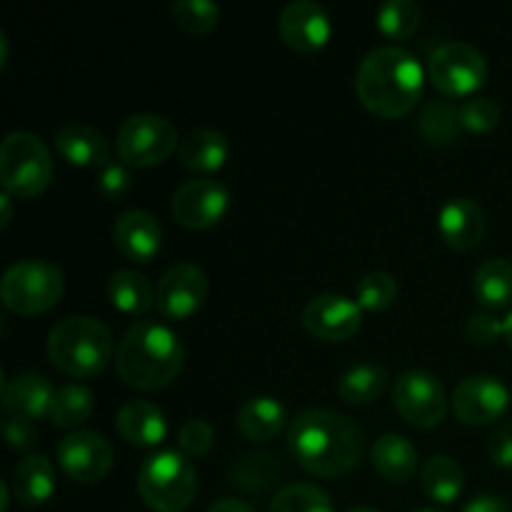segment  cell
Here are the masks:
<instances>
[{
	"label": "cell",
	"instance_id": "6da1fadb",
	"mask_svg": "<svg viewBox=\"0 0 512 512\" xmlns=\"http://www.w3.org/2000/svg\"><path fill=\"white\" fill-rule=\"evenodd\" d=\"M363 430L325 408L303 410L288 428V450L300 468L318 478H340L363 458Z\"/></svg>",
	"mask_w": 512,
	"mask_h": 512
},
{
	"label": "cell",
	"instance_id": "7a4b0ae2",
	"mask_svg": "<svg viewBox=\"0 0 512 512\" xmlns=\"http://www.w3.org/2000/svg\"><path fill=\"white\" fill-rule=\"evenodd\" d=\"M425 88V70L410 50L400 45L375 48L360 60L355 93L370 113L385 120L408 115Z\"/></svg>",
	"mask_w": 512,
	"mask_h": 512
},
{
	"label": "cell",
	"instance_id": "3957f363",
	"mask_svg": "<svg viewBox=\"0 0 512 512\" xmlns=\"http://www.w3.org/2000/svg\"><path fill=\"white\" fill-rule=\"evenodd\" d=\"M183 360V343L168 325L138 320L120 340L115 370L128 388L153 393L178 378Z\"/></svg>",
	"mask_w": 512,
	"mask_h": 512
},
{
	"label": "cell",
	"instance_id": "277c9868",
	"mask_svg": "<svg viewBox=\"0 0 512 512\" xmlns=\"http://www.w3.org/2000/svg\"><path fill=\"white\" fill-rule=\"evenodd\" d=\"M48 355L53 365L73 378H95L113 355V335L108 325L88 315L65 318L50 330Z\"/></svg>",
	"mask_w": 512,
	"mask_h": 512
},
{
	"label": "cell",
	"instance_id": "5b68a950",
	"mask_svg": "<svg viewBox=\"0 0 512 512\" xmlns=\"http://www.w3.org/2000/svg\"><path fill=\"white\" fill-rule=\"evenodd\" d=\"M138 493L155 512H183L198 495V473L178 450L155 453L140 465Z\"/></svg>",
	"mask_w": 512,
	"mask_h": 512
},
{
	"label": "cell",
	"instance_id": "8992f818",
	"mask_svg": "<svg viewBox=\"0 0 512 512\" xmlns=\"http://www.w3.org/2000/svg\"><path fill=\"white\" fill-rule=\"evenodd\" d=\"M53 155L33 133L15 130L0 145V183L13 198H35L53 180Z\"/></svg>",
	"mask_w": 512,
	"mask_h": 512
},
{
	"label": "cell",
	"instance_id": "52a82bcc",
	"mask_svg": "<svg viewBox=\"0 0 512 512\" xmlns=\"http://www.w3.org/2000/svg\"><path fill=\"white\" fill-rule=\"evenodd\" d=\"M63 290V270L48 260H20L5 270L0 283L5 308L25 318L55 308V303L63 298Z\"/></svg>",
	"mask_w": 512,
	"mask_h": 512
},
{
	"label": "cell",
	"instance_id": "ba28073f",
	"mask_svg": "<svg viewBox=\"0 0 512 512\" xmlns=\"http://www.w3.org/2000/svg\"><path fill=\"white\" fill-rule=\"evenodd\" d=\"M178 148V130L163 115L135 113L118 128V155L128 168H153Z\"/></svg>",
	"mask_w": 512,
	"mask_h": 512
},
{
	"label": "cell",
	"instance_id": "9c48e42d",
	"mask_svg": "<svg viewBox=\"0 0 512 512\" xmlns=\"http://www.w3.org/2000/svg\"><path fill=\"white\" fill-rule=\"evenodd\" d=\"M428 78L433 80L440 93L450 95V98L473 95L488 80V63L478 48L460 43V40H450V43L438 45L430 55Z\"/></svg>",
	"mask_w": 512,
	"mask_h": 512
},
{
	"label": "cell",
	"instance_id": "30bf717a",
	"mask_svg": "<svg viewBox=\"0 0 512 512\" xmlns=\"http://www.w3.org/2000/svg\"><path fill=\"white\" fill-rule=\"evenodd\" d=\"M393 403L408 425L433 430L448 415V395L443 383L425 370H408L393 385Z\"/></svg>",
	"mask_w": 512,
	"mask_h": 512
},
{
	"label": "cell",
	"instance_id": "8fae6325",
	"mask_svg": "<svg viewBox=\"0 0 512 512\" xmlns=\"http://www.w3.org/2000/svg\"><path fill=\"white\" fill-rule=\"evenodd\" d=\"M208 298V275L195 263H178L165 270L155 288V308L168 320H188Z\"/></svg>",
	"mask_w": 512,
	"mask_h": 512
},
{
	"label": "cell",
	"instance_id": "7c38bea8",
	"mask_svg": "<svg viewBox=\"0 0 512 512\" xmlns=\"http://www.w3.org/2000/svg\"><path fill=\"white\" fill-rule=\"evenodd\" d=\"M228 203V188L220 180L195 178L175 190L173 218L188 230H208L223 220Z\"/></svg>",
	"mask_w": 512,
	"mask_h": 512
},
{
	"label": "cell",
	"instance_id": "4fadbf2b",
	"mask_svg": "<svg viewBox=\"0 0 512 512\" xmlns=\"http://www.w3.org/2000/svg\"><path fill=\"white\" fill-rule=\"evenodd\" d=\"M510 393L493 375H470L453 390L450 408L465 425H490L508 410Z\"/></svg>",
	"mask_w": 512,
	"mask_h": 512
},
{
	"label": "cell",
	"instance_id": "5bb4252c",
	"mask_svg": "<svg viewBox=\"0 0 512 512\" xmlns=\"http://www.w3.org/2000/svg\"><path fill=\"white\" fill-rule=\"evenodd\" d=\"M58 460L63 473L75 483H98L113 468V448L103 435L93 430H78L60 440Z\"/></svg>",
	"mask_w": 512,
	"mask_h": 512
},
{
	"label": "cell",
	"instance_id": "9a60e30c",
	"mask_svg": "<svg viewBox=\"0 0 512 512\" xmlns=\"http://www.w3.org/2000/svg\"><path fill=\"white\" fill-rule=\"evenodd\" d=\"M303 325L313 338L340 343L353 338L363 325V308L343 295H318L303 310Z\"/></svg>",
	"mask_w": 512,
	"mask_h": 512
},
{
	"label": "cell",
	"instance_id": "2e32d148",
	"mask_svg": "<svg viewBox=\"0 0 512 512\" xmlns=\"http://www.w3.org/2000/svg\"><path fill=\"white\" fill-rule=\"evenodd\" d=\"M280 38L298 53H318L330 40V18L323 5L313 0H293L280 10Z\"/></svg>",
	"mask_w": 512,
	"mask_h": 512
},
{
	"label": "cell",
	"instance_id": "e0dca14e",
	"mask_svg": "<svg viewBox=\"0 0 512 512\" xmlns=\"http://www.w3.org/2000/svg\"><path fill=\"white\" fill-rule=\"evenodd\" d=\"M115 248L133 263H153L163 248V228L148 210H128L115 220Z\"/></svg>",
	"mask_w": 512,
	"mask_h": 512
},
{
	"label": "cell",
	"instance_id": "ac0fdd59",
	"mask_svg": "<svg viewBox=\"0 0 512 512\" xmlns=\"http://www.w3.org/2000/svg\"><path fill=\"white\" fill-rule=\"evenodd\" d=\"M438 230L453 250L468 253L478 248L488 230L485 210L473 198H453L443 205L438 215Z\"/></svg>",
	"mask_w": 512,
	"mask_h": 512
},
{
	"label": "cell",
	"instance_id": "d6986e66",
	"mask_svg": "<svg viewBox=\"0 0 512 512\" xmlns=\"http://www.w3.org/2000/svg\"><path fill=\"white\" fill-rule=\"evenodd\" d=\"M55 388L45 375L23 373L10 383H3V410L5 418H18L35 423L48 415Z\"/></svg>",
	"mask_w": 512,
	"mask_h": 512
},
{
	"label": "cell",
	"instance_id": "ffe728a7",
	"mask_svg": "<svg viewBox=\"0 0 512 512\" xmlns=\"http://www.w3.org/2000/svg\"><path fill=\"white\" fill-rule=\"evenodd\" d=\"M118 433L135 448H155L165 440L168 420L163 410L150 400H130L118 413Z\"/></svg>",
	"mask_w": 512,
	"mask_h": 512
},
{
	"label": "cell",
	"instance_id": "44dd1931",
	"mask_svg": "<svg viewBox=\"0 0 512 512\" xmlns=\"http://www.w3.org/2000/svg\"><path fill=\"white\" fill-rule=\"evenodd\" d=\"M55 148L70 165H80V168L100 170L110 160L105 135L95 130L93 125L85 123H70L60 128L58 135H55Z\"/></svg>",
	"mask_w": 512,
	"mask_h": 512
},
{
	"label": "cell",
	"instance_id": "7402d4cb",
	"mask_svg": "<svg viewBox=\"0 0 512 512\" xmlns=\"http://www.w3.org/2000/svg\"><path fill=\"white\" fill-rule=\"evenodd\" d=\"M13 498L23 508H40L55 493V468L45 455H28L13 473Z\"/></svg>",
	"mask_w": 512,
	"mask_h": 512
},
{
	"label": "cell",
	"instance_id": "603a6c76",
	"mask_svg": "<svg viewBox=\"0 0 512 512\" xmlns=\"http://www.w3.org/2000/svg\"><path fill=\"white\" fill-rule=\"evenodd\" d=\"M370 460L388 483H408L418 473V450L408 438L398 433H388L375 440Z\"/></svg>",
	"mask_w": 512,
	"mask_h": 512
},
{
	"label": "cell",
	"instance_id": "cb8c5ba5",
	"mask_svg": "<svg viewBox=\"0 0 512 512\" xmlns=\"http://www.w3.org/2000/svg\"><path fill=\"white\" fill-rule=\"evenodd\" d=\"M285 423H288L285 408L268 395L245 400L238 410V430L250 443H270L283 433Z\"/></svg>",
	"mask_w": 512,
	"mask_h": 512
},
{
	"label": "cell",
	"instance_id": "d4e9b609",
	"mask_svg": "<svg viewBox=\"0 0 512 512\" xmlns=\"http://www.w3.org/2000/svg\"><path fill=\"white\" fill-rule=\"evenodd\" d=\"M230 155L228 138L218 130L200 128L193 133L185 135L180 140L178 148V160L183 168L193 170V173H213L225 165Z\"/></svg>",
	"mask_w": 512,
	"mask_h": 512
},
{
	"label": "cell",
	"instance_id": "484cf974",
	"mask_svg": "<svg viewBox=\"0 0 512 512\" xmlns=\"http://www.w3.org/2000/svg\"><path fill=\"white\" fill-rule=\"evenodd\" d=\"M285 473V465L273 453H248L235 460L230 470V483L248 495H260L273 488Z\"/></svg>",
	"mask_w": 512,
	"mask_h": 512
},
{
	"label": "cell",
	"instance_id": "4316f807",
	"mask_svg": "<svg viewBox=\"0 0 512 512\" xmlns=\"http://www.w3.org/2000/svg\"><path fill=\"white\" fill-rule=\"evenodd\" d=\"M418 130L425 138V143L435 145V148H448L463 133L460 108L453 100H430L420 110Z\"/></svg>",
	"mask_w": 512,
	"mask_h": 512
},
{
	"label": "cell",
	"instance_id": "83f0119b",
	"mask_svg": "<svg viewBox=\"0 0 512 512\" xmlns=\"http://www.w3.org/2000/svg\"><path fill=\"white\" fill-rule=\"evenodd\" d=\"M473 293L478 303L490 310H503L512 303V263L505 258H490L475 270Z\"/></svg>",
	"mask_w": 512,
	"mask_h": 512
},
{
	"label": "cell",
	"instance_id": "f1b7e54d",
	"mask_svg": "<svg viewBox=\"0 0 512 512\" xmlns=\"http://www.w3.org/2000/svg\"><path fill=\"white\" fill-rule=\"evenodd\" d=\"M420 480H423V490L428 493V498L440 505H450L463 493L465 473L458 460H453L450 455H433L423 465Z\"/></svg>",
	"mask_w": 512,
	"mask_h": 512
},
{
	"label": "cell",
	"instance_id": "f546056e",
	"mask_svg": "<svg viewBox=\"0 0 512 512\" xmlns=\"http://www.w3.org/2000/svg\"><path fill=\"white\" fill-rule=\"evenodd\" d=\"M110 303L125 315H143L155 305L153 288L138 270H118L108 280Z\"/></svg>",
	"mask_w": 512,
	"mask_h": 512
},
{
	"label": "cell",
	"instance_id": "4dcf8cb0",
	"mask_svg": "<svg viewBox=\"0 0 512 512\" xmlns=\"http://www.w3.org/2000/svg\"><path fill=\"white\" fill-rule=\"evenodd\" d=\"M95 408V398L85 385H60L55 388L53 400H50L48 418L53 420V425L65 430L80 428L85 420H90Z\"/></svg>",
	"mask_w": 512,
	"mask_h": 512
},
{
	"label": "cell",
	"instance_id": "1f68e13d",
	"mask_svg": "<svg viewBox=\"0 0 512 512\" xmlns=\"http://www.w3.org/2000/svg\"><path fill=\"white\" fill-rule=\"evenodd\" d=\"M385 385H388V370L373 363H358L343 373L338 395L348 405H368L383 395Z\"/></svg>",
	"mask_w": 512,
	"mask_h": 512
},
{
	"label": "cell",
	"instance_id": "d6a6232c",
	"mask_svg": "<svg viewBox=\"0 0 512 512\" xmlns=\"http://www.w3.org/2000/svg\"><path fill=\"white\" fill-rule=\"evenodd\" d=\"M268 512H333V503L318 485L290 483L275 495Z\"/></svg>",
	"mask_w": 512,
	"mask_h": 512
},
{
	"label": "cell",
	"instance_id": "836d02e7",
	"mask_svg": "<svg viewBox=\"0 0 512 512\" xmlns=\"http://www.w3.org/2000/svg\"><path fill=\"white\" fill-rule=\"evenodd\" d=\"M423 10L413 0H388L378 8V30L390 40H408L418 30Z\"/></svg>",
	"mask_w": 512,
	"mask_h": 512
},
{
	"label": "cell",
	"instance_id": "e575fe53",
	"mask_svg": "<svg viewBox=\"0 0 512 512\" xmlns=\"http://www.w3.org/2000/svg\"><path fill=\"white\" fill-rule=\"evenodd\" d=\"M173 20L188 35H205L220 23V8L210 0H178L173 3Z\"/></svg>",
	"mask_w": 512,
	"mask_h": 512
},
{
	"label": "cell",
	"instance_id": "d590c367",
	"mask_svg": "<svg viewBox=\"0 0 512 512\" xmlns=\"http://www.w3.org/2000/svg\"><path fill=\"white\" fill-rule=\"evenodd\" d=\"M355 303L363 310H370V313H380V310H388L393 305L395 295H398V283L390 273H383V270H375V273H368L365 278H360L358 288H355Z\"/></svg>",
	"mask_w": 512,
	"mask_h": 512
},
{
	"label": "cell",
	"instance_id": "8d00e7d4",
	"mask_svg": "<svg viewBox=\"0 0 512 512\" xmlns=\"http://www.w3.org/2000/svg\"><path fill=\"white\" fill-rule=\"evenodd\" d=\"M460 120L463 130L475 135H485L498 128L500 105L493 98H473L460 105Z\"/></svg>",
	"mask_w": 512,
	"mask_h": 512
},
{
	"label": "cell",
	"instance_id": "74e56055",
	"mask_svg": "<svg viewBox=\"0 0 512 512\" xmlns=\"http://www.w3.org/2000/svg\"><path fill=\"white\" fill-rule=\"evenodd\" d=\"M213 443H215V430L208 420H200V418L188 420L178 433L180 453L190 460H198L203 458V455H208L210 448H213Z\"/></svg>",
	"mask_w": 512,
	"mask_h": 512
},
{
	"label": "cell",
	"instance_id": "f35d334b",
	"mask_svg": "<svg viewBox=\"0 0 512 512\" xmlns=\"http://www.w3.org/2000/svg\"><path fill=\"white\" fill-rule=\"evenodd\" d=\"M130 185H133V178H130V170L123 160H108V163L98 170V190L105 198H123L130 190Z\"/></svg>",
	"mask_w": 512,
	"mask_h": 512
},
{
	"label": "cell",
	"instance_id": "ab89813d",
	"mask_svg": "<svg viewBox=\"0 0 512 512\" xmlns=\"http://www.w3.org/2000/svg\"><path fill=\"white\" fill-rule=\"evenodd\" d=\"M503 335V323L493 318L490 313H475L470 315L468 325H465V338L475 345V348H490Z\"/></svg>",
	"mask_w": 512,
	"mask_h": 512
},
{
	"label": "cell",
	"instance_id": "60d3db41",
	"mask_svg": "<svg viewBox=\"0 0 512 512\" xmlns=\"http://www.w3.org/2000/svg\"><path fill=\"white\" fill-rule=\"evenodd\" d=\"M3 433L10 448L18 450V453H28V450H33L35 443H38V430H35V425L28 423V420L5 418Z\"/></svg>",
	"mask_w": 512,
	"mask_h": 512
},
{
	"label": "cell",
	"instance_id": "b9f144b4",
	"mask_svg": "<svg viewBox=\"0 0 512 512\" xmlns=\"http://www.w3.org/2000/svg\"><path fill=\"white\" fill-rule=\"evenodd\" d=\"M490 460H493L498 468H512V420L503 423L493 435H490L488 445Z\"/></svg>",
	"mask_w": 512,
	"mask_h": 512
},
{
	"label": "cell",
	"instance_id": "7bdbcfd3",
	"mask_svg": "<svg viewBox=\"0 0 512 512\" xmlns=\"http://www.w3.org/2000/svg\"><path fill=\"white\" fill-rule=\"evenodd\" d=\"M463 512H512V510L503 498H495V495H478V498H473L468 505H465Z\"/></svg>",
	"mask_w": 512,
	"mask_h": 512
},
{
	"label": "cell",
	"instance_id": "ee69618b",
	"mask_svg": "<svg viewBox=\"0 0 512 512\" xmlns=\"http://www.w3.org/2000/svg\"><path fill=\"white\" fill-rule=\"evenodd\" d=\"M208 512H255V510L238 498H223L218 500V503L210 505Z\"/></svg>",
	"mask_w": 512,
	"mask_h": 512
},
{
	"label": "cell",
	"instance_id": "f6af8a7d",
	"mask_svg": "<svg viewBox=\"0 0 512 512\" xmlns=\"http://www.w3.org/2000/svg\"><path fill=\"white\" fill-rule=\"evenodd\" d=\"M0 210H3L0 225H3V228H8L10 220H13V195H8V193L0 195Z\"/></svg>",
	"mask_w": 512,
	"mask_h": 512
},
{
	"label": "cell",
	"instance_id": "bcb514c9",
	"mask_svg": "<svg viewBox=\"0 0 512 512\" xmlns=\"http://www.w3.org/2000/svg\"><path fill=\"white\" fill-rule=\"evenodd\" d=\"M8 493H10V490H8V485H5V483H0V500H3V503H0V512H5V510H8Z\"/></svg>",
	"mask_w": 512,
	"mask_h": 512
},
{
	"label": "cell",
	"instance_id": "7dc6e473",
	"mask_svg": "<svg viewBox=\"0 0 512 512\" xmlns=\"http://www.w3.org/2000/svg\"><path fill=\"white\" fill-rule=\"evenodd\" d=\"M503 335H505V340H508L510 348H512V313L508 315V320L503 323Z\"/></svg>",
	"mask_w": 512,
	"mask_h": 512
},
{
	"label": "cell",
	"instance_id": "c3c4849f",
	"mask_svg": "<svg viewBox=\"0 0 512 512\" xmlns=\"http://www.w3.org/2000/svg\"><path fill=\"white\" fill-rule=\"evenodd\" d=\"M0 48H3V58H0V65H5V60H8V38H5V35H0Z\"/></svg>",
	"mask_w": 512,
	"mask_h": 512
},
{
	"label": "cell",
	"instance_id": "681fc988",
	"mask_svg": "<svg viewBox=\"0 0 512 512\" xmlns=\"http://www.w3.org/2000/svg\"><path fill=\"white\" fill-rule=\"evenodd\" d=\"M348 512H378V510H373V508H353V510H348Z\"/></svg>",
	"mask_w": 512,
	"mask_h": 512
},
{
	"label": "cell",
	"instance_id": "f907efd6",
	"mask_svg": "<svg viewBox=\"0 0 512 512\" xmlns=\"http://www.w3.org/2000/svg\"><path fill=\"white\" fill-rule=\"evenodd\" d=\"M415 512H445V510H438V508H420V510H415Z\"/></svg>",
	"mask_w": 512,
	"mask_h": 512
}]
</instances>
